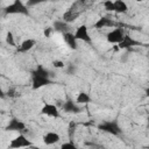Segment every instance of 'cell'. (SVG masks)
<instances>
[{
  "instance_id": "ba28073f",
  "label": "cell",
  "mask_w": 149,
  "mask_h": 149,
  "mask_svg": "<svg viewBox=\"0 0 149 149\" xmlns=\"http://www.w3.org/2000/svg\"><path fill=\"white\" fill-rule=\"evenodd\" d=\"M24 129H26V123L23 121L19 120V119H16V118H12L8 121L7 126H6V130H8V132H19V133H21Z\"/></svg>"
},
{
  "instance_id": "d6986e66",
  "label": "cell",
  "mask_w": 149,
  "mask_h": 149,
  "mask_svg": "<svg viewBox=\"0 0 149 149\" xmlns=\"http://www.w3.org/2000/svg\"><path fill=\"white\" fill-rule=\"evenodd\" d=\"M102 6L106 12H114V1L113 0H105L102 2Z\"/></svg>"
},
{
  "instance_id": "4fadbf2b",
  "label": "cell",
  "mask_w": 149,
  "mask_h": 149,
  "mask_svg": "<svg viewBox=\"0 0 149 149\" xmlns=\"http://www.w3.org/2000/svg\"><path fill=\"white\" fill-rule=\"evenodd\" d=\"M93 27H94V28H97V29L108 28V27H114V22L112 21V19H108V17L101 16V17H99V19L94 22Z\"/></svg>"
},
{
  "instance_id": "3957f363",
  "label": "cell",
  "mask_w": 149,
  "mask_h": 149,
  "mask_svg": "<svg viewBox=\"0 0 149 149\" xmlns=\"http://www.w3.org/2000/svg\"><path fill=\"white\" fill-rule=\"evenodd\" d=\"M98 128H99V130L111 134V135H114V136H118L121 134V128H120L118 121H105V122L100 123L98 126Z\"/></svg>"
},
{
  "instance_id": "6da1fadb",
  "label": "cell",
  "mask_w": 149,
  "mask_h": 149,
  "mask_svg": "<svg viewBox=\"0 0 149 149\" xmlns=\"http://www.w3.org/2000/svg\"><path fill=\"white\" fill-rule=\"evenodd\" d=\"M51 84V79L49 77V71L43 66H37V69L33 72L31 78V87L34 90H38L43 86Z\"/></svg>"
},
{
  "instance_id": "484cf974",
  "label": "cell",
  "mask_w": 149,
  "mask_h": 149,
  "mask_svg": "<svg viewBox=\"0 0 149 149\" xmlns=\"http://www.w3.org/2000/svg\"><path fill=\"white\" fill-rule=\"evenodd\" d=\"M148 123H149V119H148Z\"/></svg>"
},
{
  "instance_id": "8992f818",
  "label": "cell",
  "mask_w": 149,
  "mask_h": 149,
  "mask_svg": "<svg viewBox=\"0 0 149 149\" xmlns=\"http://www.w3.org/2000/svg\"><path fill=\"white\" fill-rule=\"evenodd\" d=\"M41 114L45 115V116H49V118H59L61 116L59 108L55 104H50V102H45L42 106Z\"/></svg>"
},
{
  "instance_id": "5b68a950",
  "label": "cell",
  "mask_w": 149,
  "mask_h": 149,
  "mask_svg": "<svg viewBox=\"0 0 149 149\" xmlns=\"http://www.w3.org/2000/svg\"><path fill=\"white\" fill-rule=\"evenodd\" d=\"M33 142L30 140L27 139V136L24 134H19L16 137H14L9 144H8V148H12V149H17V148H27V147H33Z\"/></svg>"
},
{
  "instance_id": "9a60e30c",
  "label": "cell",
  "mask_w": 149,
  "mask_h": 149,
  "mask_svg": "<svg viewBox=\"0 0 149 149\" xmlns=\"http://www.w3.org/2000/svg\"><path fill=\"white\" fill-rule=\"evenodd\" d=\"M91 101H92V98H91V95L87 92H84V91L78 92V94L76 97V102L77 104H79V105H87Z\"/></svg>"
},
{
  "instance_id": "cb8c5ba5",
  "label": "cell",
  "mask_w": 149,
  "mask_h": 149,
  "mask_svg": "<svg viewBox=\"0 0 149 149\" xmlns=\"http://www.w3.org/2000/svg\"><path fill=\"white\" fill-rule=\"evenodd\" d=\"M146 95H147V97H149V87L146 90Z\"/></svg>"
},
{
  "instance_id": "7c38bea8",
  "label": "cell",
  "mask_w": 149,
  "mask_h": 149,
  "mask_svg": "<svg viewBox=\"0 0 149 149\" xmlns=\"http://www.w3.org/2000/svg\"><path fill=\"white\" fill-rule=\"evenodd\" d=\"M63 40H64V42L68 44V47H69L70 49L76 50V49L78 48V42H79V41L74 37V34H72V33H70V31H66V33L63 34Z\"/></svg>"
},
{
  "instance_id": "e0dca14e",
  "label": "cell",
  "mask_w": 149,
  "mask_h": 149,
  "mask_svg": "<svg viewBox=\"0 0 149 149\" xmlns=\"http://www.w3.org/2000/svg\"><path fill=\"white\" fill-rule=\"evenodd\" d=\"M66 27H68V23H66V21H56L55 22V24H54V28H55V30H57V31H61V33H66L65 30H66Z\"/></svg>"
},
{
  "instance_id": "52a82bcc",
  "label": "cell",
  "mask_w": 149,
  "mask_h": 149,
  "mask_svg": "<svg viewBox=\"0 0 149 149\" xmlns=\"http://www.w3.org/2000/svg\"><path fill=\"white\" fill-rule=\"evenodd\" d=\"M74 37L78 41H81V42H85V43H91V41H92V38L90 36V33H88V28H87L86 24H80L76 29Z\"/></svg>"
},
{
  "instance_id": "ffe728a7",
  "label": "cell",
  "mask_w": 149,
  "mask_h": 149,
  "mask_svg": "<svg viewBox=\"0 0 149 149\" xmlns=\"http://www.w3.org/2000/svg\"><path fill=\"white\" fill-rule=\"evenodd\" d=\"M61 148L62 149H74L76 148V144L73 142H64V143H62Z\"/></svg>"
},
{
  "instance_id": "d4e9b609",
  "label": "cell",
  "mask_w": 149,
  "mask_h": 149,
  "mask_svg": "<svg viewBox=\"0 0 149 149\" xmlns=\"http://www.w3.org/2000/svg\"><path fill=\"white\" fill-rule=\"evenodd\" d=\"M134 1H136V2H143L144 0H134Z\"/></svg>"
},
{
  "instance_id": "2e32d148",
  "label": "cell",
  "mask_w": 149,
  "mask_h": 149,
  "mask_svg": "<svg viewBox=\"0 0 149 149\" xmlns=\"http://www.w3.org/2000/svg\"><path fill=\"white\" fill-rule=\"evenodd\" d=\"M128 12V5L123 0H114V13L126 14Z\"/></svg>"
},
{
  "instance_id": "8fae6325",
  "label": "cell",
  "mask_w": 149,
  "mask_h": 149,
  "mask_svg": "<svg viewBox=\"0 0 149 149\" xmlns=\"http://www.w3.org/2000/svg\"><path fill=\"white\" fill-rule=\"evenodd\" d=\"M59 140H61V135L56 132H47L43 135V142L47 146L56 144L57 142H59Z\"/></svg>"
},
{
  "instance_id": "5bb4252c",
  "label": "cell",
  "mask_w": 149,
  "mask_h": 149,
  "mask_svg": "<svg viewBox=\"0 0 149 149\" xmlns=\"http://www.w3.org/2000/svg\"><path fill=\"white\" fill-rule=\"evenodd\" d=\"M35 44H36V41L35 40H33V38H26V40H23L21 42V44L19 45L17 50L20 52H28L29 50H31L35 47Z\"/></svg>"
},
{
  "instance_id": "603a6c76",
  "label": "cell",
  "mask_w": 149,
  "mask_h": 149,
  "mask_svg": "<svg viewBox=\"0 0 149 149\" xmlns=\"http://www.w3.org/2000/svg\"><path fill=\"white\" fill-rule=\"evenodd\" d=\"M51 33H52V28H51V27H48V28H45V29L43 30V35H44L45 37H50Z\"/></svg>"
},
{
  "instance_id": "7a4b0ae2",
  "label": "cell",
  "mask_w": 149,
  "mask_h": 149,
  "mask_svg": "<svg viewBox=\"0 0 149 149\" xmlns=\"http://www.w3.org/2000/svg\"><path fill=\"white\" fill-rule=\"evenodd\" d=\"M5 14H21V15H29L28 5H26L22 0H13L9 5L3 8Z\"/></svg>"
},
{
  "instance_id": "44dd1931",
  "label": "cell",
  "mask_w": 149,
  "mask_h": 149,
  "mask_svg": "<svg viewBox=\"0 0 149 149\" xmlns=\"http://www.w3.org/2000/svg\"><path fill=\"white\" fill-rule=\"evenodd\" d=\"M47 1H48V0H27V5H28V6H36V5L47 2Z\"/></svg>"
},
{
  "instance_id": "9c48e42d",
  "label": "cell",
  "mask_w": 149,
  "mask_h": 149,
  "mask_svg": "<svg viewBox=\"0 0 149 149\" xmlns=\"http://www.w3.org/2000/svg\"><path fill=\"white\" fill-rule=\"evenodd\" d=\"M118 45H119L120 50H122V49H132V48H135V47H140V45H142V42H140V41L135 40L134 37H130L129 35H125L123 40H122Z\"/></svg>"
},
{
  "instance_id": "7402d4cb",
  "label": "cell",
  "mask_w": 149,
  "mask_h": 149,
  "mask_svg": "<svg viewBox=\"0 0 149 149\" xmlns=\"http://www.w3.org/2000/svg\"><path fill=\"white\" fill-rule=\"evenodd\" d=\"M52 65L56 68V69H62V68H64V62L63 61H59V59H56V61H54L52 62Z\"/></svg>"
},
{
  "instance_id": "277c9868",
  "label": "cell",
  "mask_w": 149,
  "mask_h": 149,
  "mask_svg": "<svg viewBox=\"0 0 149 149\" xmlns=\"http://www.w3.org/2000/svg\"><path fill=\"white\" fill-rule=\"evenodd\" d=\"M125 31H123V29L122 28H120V27H114V29H112V30H109L108 33H107V35H106V41L109 43V44H119L122 40H123V37H125Z\"/></svg>"
},
{
  "instance_id": "30bf717a",
  "label": "cell",
  "mask_w": 149,
  "mask_h": 149,
  "mask_svg": "<svg viewBox=\"0 0 149 149\" xmlns=\"http://www.w3.org/2000/svg\"><path fill=\"white\" fill-rule=\"evenodd\" d=\"M62 109L65 112V113H73V114H77L80 112V107H79V104L74 102L73 100L69 99L66 100L63 106H62Z\"/></svg>"
},
{
  "instance_id": "ac0fdd59",
  "label": "cell",
  "mask_w": 149,
  "mask_h": 149,
  "mask_svg": "<svg viewBox=\"0 0 149 149\" xmlns=\"http://www.w3.org/2000/svg\"><path fill=\"white\" fill-rule=\"evenodd\" d=\"M5 41H6V43H7L8 45H10V47H16V43H15V37H14V35H13V33H12L10 30H8V31L6 33Z\"/></svg>"
}]
</instances>
